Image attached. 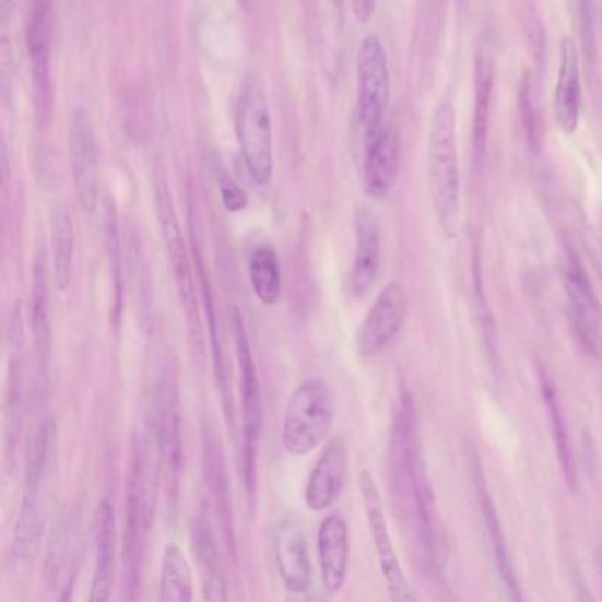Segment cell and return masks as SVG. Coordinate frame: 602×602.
Masks as SVG:
<instances>
[{
	"label": "cell",
	"instance_id": "1",
	"mask_svg": "<svg viewBox=\"0 0 602 602\" xmlns=\"http://www.w3.org/2000/svg\"><path fill=\"white\" fill-rule=\"evenodd\" d=\"M389 467L392 483L401 500H409L418 523V535L424 550L433 562L437 560V512L429 486L428 470L424 463L423 449L418 440L417 415L414 401L401 392L392 423Z\"/></svg>",
	"mask_w": 602,
	"mask_h": 602
},
{
	"label": "cell",
	"instance_id": "2",
	"mask_svg": "<svg viewBox=\"0 0 602 602\" xmlns=\"http://www.w3.org/2000/svg\"><path fill=\"white\" fill-rule=\"evenodd\" d=\"M145 441H139L133 449L126 481L125 521V593L128 599H137L142 579L143 556L147 550L152 524L157 507V467Z\"/></svg>",
	"mask_w": 602,
	"mask_h": 602
},
{
	"label": "cell",
	"instance_id": "3",
	"mask_svg": "<svg viewBox=\"0 0 602 602\" xmlns=\"http://www.w3.org/2000/svg\"><path fill=\"white\" fill-rule=\"evenodd\" d=\"M428 175L433 205L441 232L456 237L460 232L461 200L458 152H456V114L451 103L435 108L429 125Z\"/></svg>",
	"mask_w": 602,
	"mask_h": 602
},
{
	"label": "cell",
	"instance_id": "4",
	"mask_svg": "<svg viewBox=\"0 0 602 602\" xmlns=\"http://www.w3.org/2000/svg\"><path fill=\"white\" fill-rule=\"evenodd\" d=\"M157 217L162 225L163 240H165L166 257L170 263L172 276L175 288L179 295L180 306L185 311L186 326H188L189 343L193 350V357L200 369L205 366V326L200 314V292L197 288V276L193 272V263L186 249L185 235L180 231L179 217L175 212L170 189L165 180L157 185Z\"/></svg>",
	"mask_w": 602,
	"mask_h": 602
},
{
	"label": "cell",
	"instance_id": "5",
	"mask_svg": "<svg viewBox=\"0 0 602 602\" xmlns=\"http://www.w3.org/2000/svg\"><path fill=\"white\" fill-rule=\"evenodd\" d=\"M337 392L322 378L295 387L283 415V447L288 455H311L331 435L337 421Z\"/></svg>",
	"mask_w": 602,
	"mask_h": 602
},
{
	"label": "cell",
	"instance_id": "6",
	"mask_svg": "<svg viewBox=\"0 0 602 602\" xmlns=\"http://www.w3.org/2000/svg\"><path fill=\"white\" fill-rule=\"evenodd\" d=\"M234 337L237 350V363L240 371V412H243V429H240V474L249 500L253 501L257 492V458L260 437H262L263 409L260 380H258L257 364H255L251 343L244 326L239 309H234Z\"/></svg>",
	"mask_w": 602,
	"mask_h": 602
},
{
	"label": "cell",
	"instance_id": "7",
	"mask_svg": "<svg viewBox=\"0 0 602 602\" xmlns=\"http://www.w3.org/2000/svg\"><path fill=\"white\" fill-rule=\"evenodd\" d=\"M156 432L160 470L165 479L168 507L174 509L179 500L180 479L185 470V444H182V414L177 373L172 366L163 369L156 391Z\"/></svg>",
	"mask_w": 602,
	"mask_h": 602
},
{
	"label": "cell",
	"instance_id": "8",
	"mask_svg": "<svg viewBox=\"0 0 602 602\" xmlns=\"http://www.w3.org/2000/svg\"><path fill=\"white\" fill-rule=\"evenodd\" d=\"M235 133L249 177L255 185H269L274 170L271 111L262 88L255 82L246 83L240 93L235 111Z\"/></svg>",
	"mask_w": 602,
	"mask_h": 602
},
{
	"label": "cell",
	"instance_id": "9",
	"mask_svg": "<svg viewBox=\"0 0 602 602\" xmlns=\"http://www.w3.org/2000/svg\"><path fill=\"white\" fill-rule=\"evenodd\" d=\"M359 492L364 510H366V518H368L369 530H371L378 564H380V570H382L383 579H386L387 592L394 601H415L414 590L410 587L405 570L401 567L398 555H396L394 544H392L391 533H389V524L386 520L382 495L378 492L377 483H375V479L368 470H361Z\"/></svg>",
	"mask_w": 602,
	"mask_h": 602
},
{
	"label": "cell",
	"instance_id": "10",
	"mask_svg": "<svg viewBox=\"0 0 602 602\" xmlns=\"http://www.w3.org/2000/svg\"><path fill=\"white\" fill-rule=\"evenodd\" d=\"M357 85H359V119L366 137L382 128L389 97L391 74L386 48L378 36H368L357 54Z\"/></svg>",
	"mask_w": 602,
	"mask_h": 602
},
{
	"label": "cell",
	"instance_id": "11",
	"mask_svg": "<svg viewBox=\"0 0 602 602\" xmlns=\"http://www.w3.org/2000/svg\"><path fill=\"white\" fill-rule=\"evenodd\" d=\"M51 37H54V0H33L27 22V50L33 71L37 117L47 122L54 108L51 82Z\"/></svg>",
	"mask_w": 602,
	"mask_h": 602
},
{
	"label": "cell",
	"instance_id": "12",
	"mask_svg": "<svg viewBox=\"0 0 602 602\" xmlns=\"http://www.w3.org/2000/svg\"><path fill=\"white\" fill-rule=\"evenodd\" d=\"M409 315V295L400 283H389L364 318L355 346L364 359H371L391 345L405 326Z\"/></svg>",
	"mask_w": 602,
	"mask_h": 602
},
{
	"label": "cell",
	"instance_id": "13",
	"mask_svg": "<svg viewBox=\"0 0 602 602\" xmlns=\"http://www.w3.org/2000/svg\"><path fill=\"white\" fill-rule=\"evenodd\" d=\"M211 516L208 501H202L191 524V547L202 581L203 599L221 602L228 599V579Z\"/></svg>",
	"mask_w": 602,
	"mask_h": 602
},
{
	"label": "cell",
	"instance_id": "14",
	"mask_svg": "<svg viewBox=\"0 0 602 602\" xmlns=\"http://www.w3.org/2000/svg\"><path fill=\"white\" fill-rule=\"evenodd\" d=\"M70 156L80 208L94 212L99 197V152L93 122L83 110L74 111L71 120Z\"/></svg>",
	"mask_w": 602,
	"mask_h": 602
},
{
	"label": "cell",
	"instance_id": "15",
	"mask_svg": "<svg viewBox=\"0 0 602 602\" xmlns=\"http://www.w3.org/2000/svg\"><path fill=\"white\" fill-rule=\"evenodd\" d=\"M350 458L345 438H331L309 474L304 501L309 510L322 512L340 500L349 483Z\"/></svg>",
	"mask_w": 602,
	"mask_h": 602
},
{
	"label": "cell",
	"instance_id": "16",
	"mask_svg": "<svg viewBox=\"0 0 602 602\" xmlns=\"http://www.w3.org/2000/svg\"><path fill=\"white\" fill-rule=\"evenodd\" d=\"M274 562L288 592L304 593L311 589L314 564L309 555L308 539L303 524L294 518H286L278 524L274 533Z\"/></svg>",
	"mask_w": 602,
	"mask_h": 602
},
{
	"label": "cell",
	"instance_id": "17",
	"mask_svg": "<svg viewBox=\"0 0 602 602\" xmlns=\"http://www.w3.org/2000/svg\"><path fill=\"white\" fill-rule=\"evenodd\" d=\"M400 166V140L394 129H377L368 134L363 165V189L369 198L380 200L391 193Z\"/></svg>",
	"mask_w": 602,
	"mask_h": 602
},
{
	"label": "cell",
	"instance_id": "18",
	"mask_svg": "<svg viewBox=\"0 0 602 602\" xmlns=\"http://www.w3.org/2000/svg\"><path fill=\"white\" fill-rule=\"evenodd\" d=\"M317 546L323 587L329 595H337L345 587L350 569L349 524L340 512H332L322 521Z\"/></svg>",
	"mask_w": 602,
	"mask_h": 602
},
{
	"label": "cell",
	"instance_id": "19",
	"mask_svg": "<svg viewBox=\"0 0 602 602\" xmlns=\"http://www.w3.org/2000/svg\"><path fill=\"white\" fill-rule=\"evenodd\" d=\"M203 467L205 481L214 500V512L220 521L221 530L225 533L226 546L235 558L234 510H232L231 484L226 472L225 452L220 438L212 428H203Z\"/></svg>",
	"mask_w": 602,
	"mask_h": 602
},
{
	"label": "cell",
	"instance_id": "20",
	"mask_svg": "<svg viewBox=\"0 0 602 602\" xmlns=\"http://www.w3.org/2000/svg\"><path fill=\"white\" fill-rule=\"evenodd\" d=\"M50 271L45 248L37 249L33 263V283H31V332L36 349L39 377H47L48 361L51 354L50 320Z\"/></svg>",
	"mask_w": 602,
	"mask_h": 602
},
{
	"label": "cell",
	"instance_id": "21",
	"mask_svg": "<svg viewBox=\"0 0 602 602\" xmlns=\"http://www.w3.org/2000/svg\"><path fill=\"white\" fill-rule=\"evenodd\" d=\"M357 232V249H355L354 265L350 272V292L361 299L371 292L380 274L382 249H380V231L377 220L369 211H361L355 221Z\"/></svg>",
	"mask_w": 602,
	"mask_h": 602
},
{
	"label": "cell",
	"instance_id": "22",
	"mask_svg": "<svg viewBox=\"0 0 602 602\" xmlns=\"http://www.w3.org/2000/svg\"><path fill=\"white\" fill-rule=\"evenodd\" d=\"M116 512L108 497L96 510V564H94L91 602L110 601L116 570Z\"/></svg>",
	"mask_w": 602,
	"mask_h": 602
},
{
	"label": "cell",
	"instance_id": "23",
	"mask_svg": "<svg viewBox=\"0 0 602 602\" xmlns=\"http://www.w3.org/2000/svg\"><path fill=\"white\" fill-rule=\"evenodd\" d=\"M193 262L194 269H197L198 292H200L203 315H205V327H208L214 375H216L217 387H220L221 400H223V405H225L226 418H228L231 423H234L231 382H228V377H226V363L225 357H223V349H221L216 303H214V294H212L211 281H209L208 267L203 263L202 253L198 251L197 243H193Z\"/></svg>",
	"mask_w": 602,
	"mask_h": 602
},
{
	"label": "cell",
	"instance_id": "24",
	"mask_svg": "<svg viewBox=\"0 0 602 602\" xmlns=\"http://www.w3.org/2000/svg\"><path fill=\"white\" fill-rule=\"evenodd\" d=\"M581 108V82H579L578 50L573 39L562 42L560 71L555 88V119L566 134L575 133Z\"/></svg>",
	"mask_w": 602,
	"mask_h": 602
},
{
	"label": "cell",
	"instance_id": "25",
	"mask_svg": "<svg viewBox=\"0 0 602 602\" xmlns=\"http://www.w3.org/2000/svg\"><path fill=\"white\" fill-rule=\"evenodd\" d=\"M43 520L37 495L24 493V501L20 507L19 520L14 527L13 543H11V564L20 573H27L36 560L39 544H42Z\"/></svg>",
	"mask_w": 602,
	"mask_h": 602
},
{
	"label": "cell",
	"instance_id": "26",
	"mask_svg": "<svg viewBox=\"0 0 602 602\" xmlns=\"http://www.w3.org/2000/svg\"><path fill=\"white\" fill-rule=\"evenodd\" d=\"M564 281H566L570 304L575 308L579 337L583 338L585 345L593 346V320L598 314V300H595L590 281L587 280L583 267L575 253L567 257Z\"/></svg>",
	"mask_w": 602,
	"mask_h": 602
},
{
	"label": "cell",
	"instance_id": "27",
	"mask_svg": "<svg viewBox=\"0 0 602 602\" xmlns=\"http://www.w3.org/2000/svg\"><path fill=\"white\" fill-rule=\"evenodd\" d=\"M194 599L193 570L186 560L179 544L168 543L163 547L162 569L157 583V601L191 602Z\"/></svg>",
	"mask_w": 602,
	"mask_h": 602
},
{
	"label": "cell",
	"instance_id": "28",
	"mask_svg": "<svg viewBox=\"0 0 602 602\" xmlns=\"http://www.w3.org/2000/svg\"><path fill=\"white\" fill-rule=\"evenodd\" d=\"M493 80L495 62L487 48H481L475 60V114H474V152L477 162H483L487 147L489 114H492Z\"/></svg>",
	"mask_w": 602,
	"mask_h": 602
},
{
	"label": "cell",
	"instance_id": "29",
	"mask_svg": "<svg viewBox=\"0 0 602 602\" xmlns=\"http://www.w3.org/2000/svg\"><path fill=\"white\" fill-rule=\"evenodd\" d=\"M249 285L263 306H274L281 297L280 258L271 244H258L248 260Z\"/></svg>",
	"mask_w": 602,
	"mask_h": 602
},
{
	"label": "cell",
	"instance_id": "30",
	"mask_svg": "<svg viewBox=\"0 0 602 602\" xmlns=\"http://www.w3.org/2000/svg\"><path fill=\"white\" fill-rule=\"evenodd\" d=\"M51 267L54 281L59 292H66L71 285L73 272L74 232L70 214L64 208L51 212Z\"/></svg>",
	"mask_w": 602,
	"mask_h": 602
},
{
	"label": "cell",
	"instance_id": "31",
	"mask_svg": "<svg viewBox=\"0 0 602 602\" xmlns=\"http://www.w3.org/2000/svg\"><path fill=\"white\" fill-rule=\"evenodd\" d=\"M541 391H543L544 403H546L547 415H550L552 437L555 441L556 455L560 458L562 472H564L567 484L575 489L576 461L573 444H570L569 429H567L566 417H564V410H562L555 386L550 382V378L544 373L541 375Z\"/></svg>",
	"mask_w": 602,
	"mask_h": 602
},
{
	"label": "cell",
	"instance_id": "32",
	"mask_svg": "<svg viewBox=\"0 0 602 602\" xmlns=\"http://www.w3.org/2000/svg\"><path fill=\"white\" fill-rule=\"evenodd\" d=\"M479 484H481V507H483L484 524H486L487 533L492 538L498 573H500L501 581L506 583L510 595L515 599H521L520 587H518V579H516L515 567H512V560H510L509 547H507L506 535H504L500 520H498L497 509L493 506L492 497L487 493L483 477H479Z\"/></svg>",
	"mask_w": 602,
	"mask_h": 602
},
{
	"label": "cell",
	"instance_id": "33",
	"mask_svg": "<svg viewBox=\"0 0 602 602\" xmlns=\"http://www.w3.org/2000/svg\"><path fill=\"white\" fill-rule=\"evenodd\" d=\"M51 446L50 418L43 417L34 424L27 437L25 449V486L24 493L39 495L43 477L47 470L48 452Z\"/></svg>",
	"mask_w": 602,
	"mask_h": 602
},
{
	"label": "cell",
	"instance_id": "34",
	"mask_svg": "<svg viewBox=\"0 0 602 602\" xmlns=\"http://www.w3.org/2000/svg\"><path fill=\"white\" fill-rule=\"evenodd\" d=\"M108 260H110V320L111 327L119 331L125 314V278H122V263H120V244L117 235L116 223H108Z\"/></svg>",
	"mask_w": 602,
	"mask_h": 602
},
{
	"label": "cell",
	"instance_id": "35",
	"mask_svg": "<svg viewBox=\"0 0 602 602\" xmlns=\"http://www.w3.org/2000/svg\"><path fill=\"white\" fill-rule=\"evenodd\" d=\"M521 110H523L524 131H527V137H529V143L532 147H538L539 117L538 111H535V105H533L532 83H530L529 76L524 79L523 88H521Z\"/></svg>",
	"mask_w": 602,
	"mask_h": 602
},
{
	"label": "cell",
	"instance_id": "36",
	"mask_svg": "<svg viewBox=\"0 0 602 602\" xmlns=\"http://www.w3.org/2000/svg\"><path fill=\"white\" fill-rule=\"evenodd\" d=\"M221 200L231 212H239L248 205V197L239 186L235 185L231 175L223 174L220 177Z\"/></svg>",
	"mask_w": 602,
	"mask_h": 602
},
{
	"label": "cell",
	"instance_id": "37",
	"mask_svg": "<svg viewBox=\"0 0 602 602\" xmlns=\"http://www.w3.org/2000/svg\"><path fill=\"white\" fill-rule=\"evenodd\" d=\"M352 4V11H354L355 19L359 20L361 24H366L371 20L375 8H377V0H350Z\"/></svg>",
	"mask_w": 602,
	"mask_h": 602
},
{
	"label": "cell",
	"instance_id": "38",
	"mask_svg": "<svg viewBox=\"0 0 602 602\" xmlns=\"http://www.w3.org/2000/svg\"><path fill=\"white\" fill-rule=\"evenodd\" d=\"M592 262H593V267L598 269V274L599 276H601V280H602V243L598 244V246H593Z\"/></svg>",
	"mask_w": 602,
	"mask_h": 602
},
{
	"label": "cell",
	"instance_id": "39",
	"mask_svg": "<svg viewBox=\"0 0 602 602\" xmlns=\"http://www.w3.org/2000/svg\"><path fill=\"white\" fill-rule=\"evenodd\" d=\"M601 567H602V555H601Z\"/></svg>",
	"mask_w": 602,
	"mask_h": 602
}]
</instances>
